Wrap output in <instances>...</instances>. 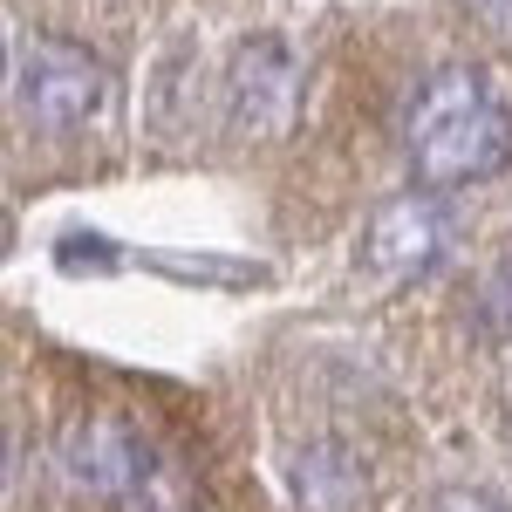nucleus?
I'll list each match as a JSON object with an SVG mask.
<instances>
[{
	"label": "nucleus",
	"mask_w": 512,
	"mask_h": 512,
	"mask_svg": "<svg viewBox=\"0 0 512 512\" xmlns=\"http://www.w3.org/2000/svg\"><path fill=\"white\" fill-rule=\"evenodd\" d=\"M403 164L424 192H465L512 164V117L478 69H437L403 110Z\"/></svg>",
	"instance_id": "f257e3e1"
},
{
	"label": "nucleus",
	"mask_w": 512,
	"mask_h": 512,
	"mask_svg": "<svg viewBox=\"0 0 512 512\" xmlns=\"http://www.w3.org/2000/svg\"><path fill=\"white\" fill-rule=\"evenodd\" d=\"M7 69H14V76H7L14 110H21V123L41 130V137H69V130H82V123L103 110V96H110L103 55L82 48L76 35H35L28 55L14 48Z\"/></svg>",
	"instance_id": "f03ea898"
},
{
	"label": "nucleus",
	"mask_w": 512,
	"mask_h": 512,
	"mask_svg": "<svg viewBox=\"0 0 512 512\" xmlns=\"http://www.w3.org/2000/svg\"><path fill=\"white\" fill-rule=\"evenodd\" d=\"M62 472L76 492L110 499V506H137L158 478V458L144 451V437L117 424V417H76L62 431Z\"/></svg>",
	"instance_id": "7ed1b4c3"
},
{
	"label": "nucleus",
	"mask_w": 512,
	"mask_h": 512,
	"mask_svg": "<svg viewBox=\"0 0 512 512\" xmlns=\"http://www.w3.org/2000/svg\"><path fill=\"white\" fill-rule=\"evenodd\" d=\"M451 239H458V219H451L444 192H403L369 219V233H362V267L383 274V280L431 274L437 260L451 253Z\"/></svg>",
	"instance_id": "20e7f679"
},
{
	"label": "nucleus",
	"mask_w": 512,
	"mask_h": 512,
	"mask_svg": "<svg viewBox=\"0 0 512 512\" xmlns=\"http://www.w3.org/2000/svg\"><path fill=\"white\" fill-rule=\"evenodd\" d=\"M233 123L239 130H253V137H280L287 117H294V55H287V41L280 35H253L233 48Z\"/></svg>",
	"instance_id": "39448f33"
},
{
	"label": "nucleus",
	"mask_w": 512,
	"mask_h": 512,
	"mask_svg": "<svg viewBox=\"0 0 512 512\" xmlns=\"http://www.w3.org/2000/svg\"><path fill=\"white\" fill-rule=\"evenodd\" d=\"M287 492L301 512H369V472L342 437L301 444L294 465H287Z\"/></svg>",
	"instance_id": "423d86ee"
},
{
	"label": "nucleus",
	"mask_w": 512,
	"mask_h": 512,
	"mask_svg": "<svg viewBox=\"0 0 512 512\" xmlns=\"http://www.w3.org/2000/svg\"><path fill=\"white\" fill-rule=\"evenodd\" d=\"M478 321L492 328V335H512V260H499L485 287H478Z\"/></svg>",
	"instance_id": "0eeeda50"
},
{
	"label": "nucleus",
	"mask_w": 512,
	"mask_h": 512,
	"mask_svg": "<svg viewBox=\"0 0 512 512\" xmlns=\"http://www.w3.org/2000/svg\"><path fill=\"white\" fill-rule=\"evenodd\" d=\"M431 512H512V499H499L492 485H444Z\"/></svg>",
	"instance_id": "6e6552de"
},
{
	"label": "nucleus",
	"mask_w": 512,
	"mask_h": 512,
	"mask_svg": "<svg viewBox=\"0 0 512 512\" xmlns=\"http://www.w3.org/2000/svg\"><path fill=\"white\" fill-rule=\"evenodd\" d=\"M485 28H499V35H512V0H465Z\"/></svg>",
	"instance_id": "1a4fd4ad"
}]
</instances>
